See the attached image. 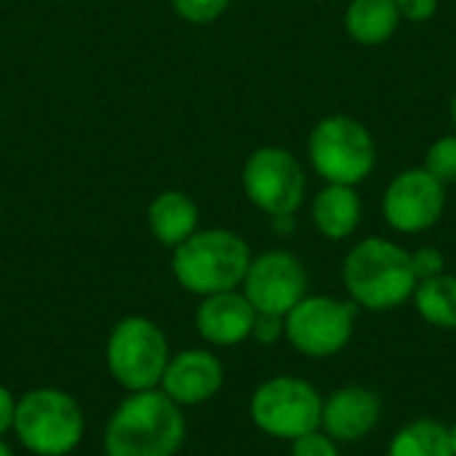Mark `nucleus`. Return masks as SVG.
<instances>
[{"label":"nucleus","instance_id":"obj_1","mask_svg":"<svg viewBox=\"0 0 456 456\" xmlns=\"http://www.w3.org/2000/svg\"><path fill=\"white\" fill-rule=\"evenodd\" d=\"M342 286L355 307L390 313L411 302L417 289L411 251L390 238H363L342 262Z\"/></svg>","mask_w":456,"mask_h":456},{"label":"nucleus","instance_id":"obj_2","mask_svg":"<svg viewBox=\"0 0 456 456\" xmlns=\"http://www.w3.org/2000/svg\"><path fill=\"white\" fill-rule=\"evenodd\" d=\"M187 422L163 390L131 393L112 411L104 430L107 456H176L184 444Z\"/></svg>","mask_w":456,"mask_h":456},{"label":"nucleus","instance_id":"obj_3","mask_svg":"<svg viewBox=\"0 0 456 456\" xmlns=\"http://www.w3.org/2000/svg\"><path fill=\"white\" fill-rule=\"evenodd\" d=\"M248 265L251 248L246 238L224 227L195 230L174 248L171 256V273L176 283L198 297L240 289Z\"/></svg>","mask_w":456,"mask_h":456},{"label":"nucleus","instance_id":"obj_4","mask_svg":"<svg viewBox=\"0 0 456 456\" xmlns=\"http://www.w3.org/2000/svg\"><path fill=\"white\" fill-rule=\"evenodd\" d=\"M13 433L35 456L72 454L86 433L80 403L59 387H35L16 401Z\"/></svg>","mask_w":456,"mask_h":456},{"label":"nucleus","instance_id":"obj_5","mask_svg":"<svg viewBox=\"0 0 456 456\" xmlns=\"http://www.w3.org/2000/svg\"><path fill=\"white\" fill-rule=\"evenodd\" d=\"M307 155L313 171L326 184L358 187L377 166V142L361 120L329 115L310 131Z\"/></svg>","mask_w":456,"mask_h":456},{"label":"nucleus","instance_id":"obj_6","mask_svg":"<svg viewBox=\"0 0 456 456\" xmlns=\"http://www.w3.org/2000/svg\"><path fill=\"white\" fill-rule=\"evenodd\" d=\"M171 350L160 326L144 315H128L115 323L107 337L104 361L112 379L128 390H155L168 366Z\"/></svg>","mask_w":456,"mask_h":456},{"label":"nucleus","instance_id":"obj_7","mask_svg":"<svg viewBox=\"0 0 456 456\" xmlns=\"http://www.w3.org/2000/svg\"><path fill=\"white\" fill-rule=\"evenodd\" d=\"M321 409L323 395L318 387L291 374L265 379L248 401V414L256 430L289 444L321 428Z\"/></svg>","mask_w":456,"mask_h":456},{"label":"nucleus","instance_id":"obj_8","mask_svg":"<svg viewBox=\"0 0 456 456\" xmlns=\"http://www.w3.org/2000/svg\"><path fill=\"white\" fill-rule=\"evenodd\" d=\"M358 307L350 299L329 294H307L294 305L283 323V339L302 355L313 361H326L339 355L355 334Z\"/></svg>","mask_w":456,"mask_h":456},{"label":"nucleus","instance_id":"obj_9","mask_svg":"<svg viewBox=\"0 0 456 456\" xmlns=\"http://www.w3.org/2000/svg\"><path fill=\"white\" fill-rule=\"evenodd\" d=\"M246 198L270 219L294 216L307 192V176L302 163L283 147H259L246 158L243 166Z\"/></svg>","mask_w":456,"mask_h":456},{"label":"nucleus","instance_id":"obj_10","mask_svg":"<svg viewBox=\"0 0 456 456\" xmlns=\"http://www.w3.org/2000/svg\"><path fill=\"white\" fill-rule=\"evenodd\" d=\"M446 211V184L425 168H403L382 192V219L393 232L417 235L433 230Z\"/></svg>","mask_w":456,"mask_h":456},{"label":"nucleus","instance_id":"obj_11","mask_svg":"<svg viewBox=\"0 0 456 456\" xmlns=\"http://www.w3.org/2000/svg\"><path fill=\"white\" fill-rule=\"evenodd\" d=\"M307 267L302 259L286 248H270L251 256L240 291L254 305L256 313L283 315L307 297Z\"/></svg>","mask_w":456,"mask_h":456},{"label":"nucleus","instance_id":"obj_12","mask_svg":"<svg viewBox=\"0 0 456 456\" xmlns=\"http://www.w3.org/2000/svg\"><path fill=\"white\" fill-rule=\"evenodd\" d=\"M224 385L222 361L200 347L182 350L168 358L158 390H163L176 406H200L219 395Z\"/></svg>","mask_w":456,"mask_h":456},{"label":"nucleus","instance_id":"obj_13","mask_svg":"<svg viewBox=\"0 0 456 456\" xmlns=\"http://www.w3.org/2000/svg\"><path fill=\"white\" fill-rule=\"evenodd\" d=\"M382 419V401L363 385L337 387L323 398L321 430L337 444H358L369 438Z\"/></svg>","mask_w":456,"mask_h":456},{"label":"nucleus","instance_id":"obj_14","mask_svg":"<svg viewBox=\"0 0 456 456\" xmlns=\"http://www.w3.org/2000/svg\"><path fill=\"white\" fill-rule=\"evenodd\" d=\"M256 310L246 299L243 291H222L203 297L195 310V329L198 334L214 347H232L251 339Z\"/></svg>","mask_w":456,"mask_h":456},{"label":"nucleus","instance_id":"obj_15","mask_svg":"<svg viewBox=\"0 0 456 456\" xmlns=\"http://www.w3.org/2000/svg\"><path fill=\"white\" fill-rule=\"evenodd\" d=\"M315 230L326 240H347L363 219V200L355 187L345 184H326L310 208Z\"/></svg>","mask_w":456,"mask_h":456},{"label":"nucleus","instance_id":"obj_16","mask_svg":"<svg viewBox=\"0 0 456 456\" xmlns=\"http://www.w3.org/2000/svg\"><path fill=\"white\" fill-rule=\"evenodd\" d=\"M198 206L187 192L166 190L152 198L147 208V224L158 243L176 248L198 230Z\"/></svg>","mask_w":456,"mask_h":456},{"label":"nucleus","instance_id":"obj_17","mask_svg":"<svg viewBox=\"0 0 456 456\" xmlns=\"http://www.w3.org/2000/svg\"><path fill=\"white\" fill-rule=\"evenodd\" d=\"M401 24L395 0H350L345 8V29L358 45L387 43Z\"/></svg>","mask_w":456,"mask_h":456},{"label":"nucleus","instance_id":"obj_18","mask_svg":"<svg viewBox=\"0 0 456 456\" xmlns=\"http://www.w3.org/2000/svg\"><path fill=\"white\" fill-rule=\"evenodd\" d=\"M387 456H454L449 425L433 417L406 422L387 444Z\"/></svg>","mask_w":456,"mask_h":456},{"label":"nucleus","instance_id":"obj_19","mask_svg":"<svg viewBox=\"0 0 456 456\" xmlns=\"http://www.w3.org/2000/svg\"><path fill=\"white\" fill-rule=\"evenodd\" d=\"M414 310L417 315L433 326V329H444V331H454L456 329V278L449 273H441L436 278L419 281L414 294H411Z\"/></svg>","mask_w":456,"mask_h":456},{"label":"nucleus","instance_id":"obj_20","mask_svg":"<svg viewBox=\"0 0 456 456\" xmlns=\"http://www.w3.org/2000/svg\"><path fill=\"white\" fill-rule=\"evenodd\" d=\"M422 168L433 174L441 184H456V134L441 136L428 147Z\"/></svg>","mask_w":456,"mask_h":456},{"label":"nucleus","instance_id":"obj_21","mask_svg":"<svg viewBox=\"0 0 456 456\" xmlns=\"http://www.w3.org/2000/svg\"><path fill=\"white\" fill-rule=\"evenodd\" d=\"M232 0H171L179 19L190 24H211L216 21Z\"/></svg>","mask_w":456,"mask_h":456},{"label":"nucleus","instance_id":"obj_22","mask_svg":"<svg viewBox=\"0 0 456 456\" xmlns=\"http://www.w3.org/2000/svg\"><path fill=\"white\" fill-rule=\"evenodd\" d=\"M291 456H339V444L318 428L291 441Z\"/></svg>","mask_w":456,"mask_h":456},{"label":"nucleus","instance_id":"obj_23","mask_svg":"<svg viewBox=\"0 0 456 456\" xmlns=\"http://www.w3.org/2000/svg\"><path fill=\"white\" fill-rule=\"evenodd\" d=\"M411 270L417 275V283L436 278V275L446 273V256L436 246H419L417 251H411Z\"/></svg>","mask_w":456,"mask_h":456},{"label":"nucleus","instance_id":"obj_24","mask_svg":"<svg viewBox=\"0 0 456 456\" xmlns=\"http://www.w3.org/2000/svg\"><path fill=\"white\" fill-rule=\"evenodd\" d=\"M286 323L283 315H267V313H256L254 318V329H251V339H256L259 345H275L283 339Z\"/></svg>","mask_w":456,"mask_h":456},{"label":"nucleus","instance_id":"obj_25","mask_svg":"<svg viewBox=\"0 0 456 456\" xmlns=\"http://www.w3.org/2000/svg\"><path fill=\"white\" fill-rule=\"evenodd\" d=\"M441 0H395V8L401 13V19L406 21H430L438 13Z\"/></svg>","mask_w":456,"mask_h":456},{"label":"nucleus","instance_id":"obj_26","mask_svg":"<svg viewBox=\"0 0 456 456\" xmlns=\"http://www.w3.org/2000/svg\"><path fill=\"white\" fill-rule=\"evenodd\" d=\"M16 401H19V398H16L8 387H3V385H0V438H3L8 430H13Z\"/></svg>","mask_w":456,"mask_h":456},{"label":"nucleus","instance_id":"obj_27","mask_svg":"<svg viewBox=\"0 0 456 456\" xmlns=\"http://www.w3.org/2000/svg\"><path fill=\"white\" fill-rule=\"evenodd\" d=\"M273 227L278 235H289V232H294V216H275Z\"/></svg>","mask_w":456,"mask_h":456},{"label":"nucleus","instance_id":"obj_28","mask_svg":"<svg viewBox=\"0 0 456 456\" xmlns=\"http://www.w3.org/2000/svg\"><path fill=\"white\" fill-rule=\"evenodd\" d=\"M449 438H452V452L456 456V422L454 425H449Z\"/></svg>","mask_w":456,"mask_h":456},{"label":"nucleus","instance_id":"obj_29","mask_svg":"<svg viewBox=\"0 0 456 456\" xmlns=\"http://www.w3.org/2000/svg\"><path fill=\"white\" fill-rule=\"evenodd\" d=\"M0 456H13V452L3 444V438H0Z\"/></svg>","mask_w":456,"mask_h":456},{"label":"nucleus","instance_id":"obj_30","mask_svg":"<svg viewBox=\"0 0 456 456\" xmlns=\"http://www.w3.org/2000/svg\"><path fill=\"white\" fill-rule=\"evenodd\" d=\"M452 123H454V128H456V94H454V99H452Z\"/></svg>","mask_w":456,"mask_h":456}]
</instances>
